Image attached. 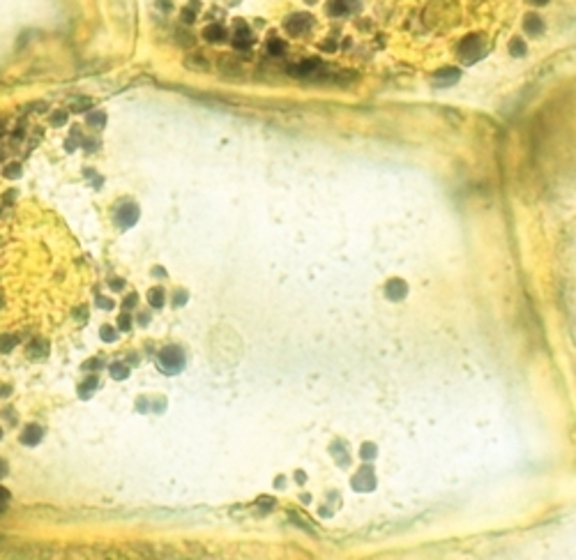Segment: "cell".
I'll return each mask as SVG.
<instances>
[{
  "instance_id": "1",
  "label": "cell",
  "mask_w": 576,
  "mask_h": 560,
  "mask_svg": "<svg viewBox=\"0 0 576 560\" xmlns=\"http://www.w3.org/2000/svg\"><path fill=\"white\" fill-rule=\"evenodd\" d=\"M182 367H185V353H182V348L166 346L162 353H159V369H162L164 374L175 376V374L182 371Z\"/></svg>"
},
{
  "instance_id": "2",
  "label": "cell",
  "mask_w": 576,
  "mask_h": 560,
  "mask_svg": "<svg viewBox=\"0 0 576 560\" xmlns=\"http://www.w3.org/2000/svg\"><path fill=\"white\" fill-rule=\"evenodd\" d=\"M482 55H484V44L479 37H466L461 42V46H459V58L463 62H475Z\"/></svg>"
},
{
  "instance_id": "3",
  "label": "cell",
  "mask_w": 576,
  "mask_h": 560,
  "mask_svg": "<svg viewBox=\"0 0 576 560\" xmlns=\"http://www.w3.org/2000/svg\"><path fill=\"white\" fill-rule=\"evenodd\" d=\"M136 219H138V205L131 201H125L122 205L118 207V213H115V224H118L120 229H129V226H134Z\"/></svg>"
},
{
  "instance_id": "4",
  "label": "cell",
  "mask_w": 576,
  "mask_h": 560,
  "mask_svg": "<svg viewBox=\"0 0 576 560\" xmlns=\"http://www.w3.org/2000/svg\"><path fill=\"white\" fill-rule=\"evenodd\" d=\"M311 17L309 14H305V12H300V14H291V17L283 21V26H286V30L291 35H302V33H307L311 28Z\"/></svg>"
},
{
  "instance_id": "5",
  "label": "cell",
  "mask_w": 576,
  "mask_h": 560,
  "mask_svg": "<svg viewBox=\"0 0 576 560\" xmlns=\"http://www.w3.org/2000/svg\"><path fill=\"white\" fill-rule=\"evenodd\" d=\"M251 44H254V37H251L249 28L245 23H238L235 26V35H233V46L235 49H249Z\"/></svg>"
},
{
  "instance_id": "6",
  "label": "cell",
  "mask_w": 576,
  "mask_h": 560,
  "mask_svg": "<svg viewBox=\"0 0 576 560\" xmlns=\"http://www.w3.org/2000/svg\"><path fill=\"white\" fill-rule=\"evenodd\" d=\"M459 77H461V72H459L457 67H445V69L436 72L434 83L436 86H452V83L459 81Z\"/></svg>"
},
{
  "instance_id": "7",
  "label": "cell",
  "mask_w": 576,
  "mask_h": 560,
  "mask_svg": "<svg viewBox=\"0 0 576 560\" xmlns=\"http://www.w3.org/2000/svg\"><path fill=\"white\" fill-rule=\"evenodd\" d=\"M385 293L390 300H401L403 295L408 293V286H406V282H401V279H392V282H387Z\"/></svg>"
},
{
  "instance_id": "8",
  "label": "cell",
  "mask_w": 576,
  "mask_h": 560,
  "mask_svg": "<svg viewBox=\"0 0 576 560\" xmlns=\"http://www.w3.org/2000/svg\"><path fill=\"white\" fill-rule=\"evenodd\" d=\"M203 37H205L207 42H212V44L224 42V39H226V28H224L222 23H210V26L203 30Z\"/></svg>"
},
{
  "instance_id": "9",
  "label": "cell",
  "mask_w": 576,
  "mask_h": 560,
  "mask_svg": "<svg viewBox=\"0 0 576 560\" xmlns=\"http://www.w3.org/2000/svg\"><path fill=\"white\" fill-rule=\"evenodd\" d=\"M321 67V62L318 60H305V62H300V65H293L291 67V74L293 77H311L316 69Z\"/></svg>"
},
{
  "instance_id": "10",
  "label": "cell",
  "mask_w": 576,
  "mask_h": 560,
  "mask_svg": "<svg viewBox=\"0 0 576 560\" xmlns=\"http://www.w3.org/2000/svg\"><path fill=\"white\" fill-rule=\"evenodd\" d=\"M42 441V429L37 425H28L21 434V443L23 445H37Z\"/></svg>"
},
{
  "instance_id": "11",
  "label": "cell",
  "mask_w": 576,
  "mask_h": 560,
  "mask_svg": "<svg viewBox=\"0 0 576 560\" xmlns=\"http://www.w3.org/2000/svg\"><path fill=\"white\" fill-rule=\"evenodd\" d=\"M523 26H526V33H530V35H542V30H544V23L537 14H528Z\"/></svg>"
},
{
  "instance_id": "12",
  "label": "cell",
  "mask_w": 576,
  "mask_h": 560,
  "mask_svg": "<svg viewBox=\"0 0 576 560\" xmlns=\"http://www.w3.org/2000/svg\"><path fill=\"white\" fill-rule=\"evenodd\" d=\"M185 65L189 67V69H196V72H205L207 69V60L203 58V55H187L185 58Z\"/></svg>"
},
{
  "instance_id": "13",
  "label": "cell",
  "mask_w": 576,
  "mask_h": 560,
  "mask_svg": "<svg viewBox=\"0 0 576 560\" xmlns=\"http://www.w3.org/2000/svg\"><path fill=\"white\" fill-rule=\"evenodd\" d=\"M148 302L155 307V309H162L164 302H166V293H164L162 289H153V291H148Z\"/></svg>"
},
{
  "instance_id": "14",
  "label": "cell",
  "mask_w": 576,
  "mask_h": 560,
  "mask_svg": "<svg viewBox=\"0 0 576 560\" xmlns=\"http://www.w3.org/2000/svg\"><path fill=\"white\" fill-rule=\"evenodd\" d=\"M109 371H111V378H115V381H125L127 376H129V367H125L122 362H113L109 367Z\"/></svg>"
},
{
  "instance_id": "15",
  "label": "cell",
  "mask_w": 576,
  "mask_h": 560,
  "mask_svg": "<svg viewBox=\"0 0 576 560\" xmlns=\"http://www.w3.org/2000/svg\"><path fill=\"white\" fill-rule=\"evenodd\" d=\"M88 125L95 127V129H102V127L106 125V113H104V111H93V113H88Z\"/></svg>"
},
{
  "instance_id": "16",
  "label": "cell",
  "mask_w": 576,
  "mask_h": 560,
  "mask_svg": "<svg viewBox=\"0 0 576 560\" xmlns=\"http://www.w3.org/2000/svg\"><path fill=\"white\" fill-rule=\"evenodd\" d=\"M219 69H222L224 74H242V67H240L238 62H233L231 58L219 60Z\"/></svg>"
},
{
  "instance_id": "17",
  "label": "cell",
  "mask_w": 576,
  "mask_h": 560,
  "mask_svg": "<svg viewBox=\"0 0 576 560\" xmlns=\"http://www.w3.org/2000/svg\"><path fill=\"white\" fill-rule=\"evenodd\" d=\"M283 49H286V44H283L279 37H270V39H267V53H270V55H281Z\"/></svg>"
},
{
  "instance_id": "18",
  "label": "cell",
  "mask_w": 576,
  "mask_h": 560,
  "mask_svg": "<svg viewBox=\"0 0 576 560\" xmlns=\"http://www.w3.org/2000/svg\"><path fill=\"white\" fill-rule=\"evenodd\" d=\"M348 10H350L348 0H332L330 3V14H334V17H341V14H346Z\"/></svg>"
},
{
  "instance_id": "19",
  "label": "cell",
  "mask_w": 576,
  "mask_h": 560,
  "mask_svg": "<svg viewBox=\"0 0 576 560\" xmlns=\"http://www.w3.org/2000/svg\"><path fill=\"white\" fill-rule=\"evenodd\" d=\"M510 53L517 55V58H523V55H526V44H523L521 37H514L510 42Z\"/></svg>"
},
{
  "instance_id": "20",
  "label": "cell",
  "mask_w": 576,
  "mask_h": 560,
  "mask_svg": "<svg viewBox=\"0 0 576 560\" xmlns=\"http://www.w3.org/2000/svg\"><path fill=\"white\" fill-rule=\"evenodd\" d=\"M95 387H97V378H88V381L83 383L81 387H79V397H81V399H88V397H90V392H93Z\"/></svg>"
},
{
  "instance_id": "21",
  "label": "cell",
  "mask_w": 576,
  "mask_h": 560,
  "mask_svg": "<svg viewBox=\"0 0 576 560\" xmlns=\"http://www.w3.org/2000/svg\"><path fill=\"white\" fill-rule=\"evenodd\" d=\"M30 358H44L46 355V341H33V346H30Z\"/></svg>"
},
{
  "instance_id": "22",
  "label": "cell",
  "mask_w": 576,
  "mask_h": 560,
  "mask_svg": "<svg viewBox=\"0 0 576 560\" xmlns=\"http://www.w3.org/2000/svg\"><path fill=\"white\" fill-rule=\"evenodd\" d=\"M99 337H102V339H104V341H106V343H109V341L113 343L115 339H118V332H115V327H111V325H104V327H102V332H99Z\"/></svg>"
},
{
  "instance_id": "23",
  "label": "cell",
  "mask_w": 576,
  "mask_h": 560,
  "mask_svg": "<svg viewBox=\"0 0 576 560\" xmlns=\"http://www.w3.org/2000/svg\"><path fill=\"white\" fill-rule=\"evenodd\" d=\"M118 330H122V332L131 330V316L127 314V311H122V314L118 316Z\"/></svg>"
},
{
  "instance_id": "24",
  "label": "cell",
  "mask_w": 576,
  "mask_h": 560,
  "mask_svg": "<svg viewBox=\"0 0 576 560\" xmlns=\"http://www.w3.org/2000/svg\"><path fill=\"white\" fill-rule=\"evenodd\" d=\"M14 346H17V339L14 337H0V351L3 353H10Z\"/></svg>"
},
{
  "instance_id": "25",
  "label": "cell",
  "mask_w": 576,
  "mask_h": 560,
  "mask_svg": "<svg viewBox=\"0 0 576 560\" xmlns=\"http://www.w3.org/2000/svg\"><path fill=\"white\" fill-rule=\"evenodd\" d=\"M93 106V102L90 99H71V109L74 111H86Z\"/></svg>"
},
{
  "instance_id": "26",
  "label": "cell",
  "mask_w": 576,
  "mask_h": 560,
  "mask_svg": "<svg viewBox=\"0 0 576 560\" xmlns=\"http://www.w3.org/2000/svg\"><path fill=\"white\" fill-rule=\"evenodd\" d=\"M3 173H5V178H19V175H21V166H19V164H10Z\"/></svg>"
},
{
  "instance_id": "27",
  "label": "cell",
  "mask_w": 576,
  "mask_h": 560,
  "mask_svg": "<svg viewBox=\"0 0 576 560\" xmlns=\"http://www.w3.org/2000/svg\"><path fill=\"white\" fill-rule=\"evenodd\" d=\"M51 122H53V125H58V127L65 125V122H67V113H65V111H55L53 118H51Z\"/></svg>"
},
{
  "instance_id": "28",
  "label": "cell",
  "mask_w": 576,
  "mask_h": 560,
  "mask_svg": "<svg viewBox=\"0 0 576 560\" xmlns=\"http://www.w3.org/2000/svg\"><path fill=\"white\" fill-rule=\"evenodd\" d=\"M194 17H196V10H194V7H187V10H182V21H185V23H194Z\"/></svg>"
},
{
  "instance_id": "29",
  "label": "cell",
  "mask_w": 576,
  "mask_h": 560,
  "mask_svg": "<svg viewBox=\"0 0 576 560\" xmlns=\"http://www.w3.org/2000/svg\"><path fill=\"white\" fill-rule=\"evenodd\" d=\"M185 302H187V293L185 291H178V293H175V300H173V307H182Z\"/></svg>"
},
{
  "instance_id": "30",
  "label": "cell",
  "mask_w": 576,
  "mask_h": 560,
  "mask_svg": "<svg viewBox=\"0 0 576 560\" xmlns=\"http://www.w3.org/2000/svg\"><path fill=\"white\" fill-rule=\"evenodd\" d=\"M136 302H138V295H136V293H131V295H127V298H125V302H122V307H125V309L129 311V307H134Z\"/></svg>"
},
{
  "instance_id": "31",
  "label": "cell",
  "mask_w": 576,
  "mask_h": 560,
  "mask_svg": "<svg viewBox=\"0 0 576 560\" xmlns=\"http://www.w3.org/2000/svg\"><path fill=\"white\" fill-rule=\"evenodd\" d=\"M97 307H102V309H113V300L97 298Z\"/></svg>"
},
{
  "instance_id": "32",
  "label": "cell",
  "mask_w": 576,
  "mask_h": 560,
  "mask_svg": "<svg viewBox=\"0 0 576 560\" xmlns=\"http://www.w3.org/2000/svg\"><path fill=\"white\" fill-rule=\"evenodd\" d=\"M10 501V491L5 489V486H0V510H3V505Z\"/></svg>"
},
{
  "instance_id": "33",
  "label": "cell",
  "mask_w": 576,
  "mask_h": 560,
  "mask_svg": "<svg viewBox=\"0 0 576 560\" xmlns=\"http://www.w3.org/2000/svg\"><path fill=\"white\" fill-rule=\"evenodd\" d=\"M109 284H111V286H113L115 291H122V289H125V282H122V279H111Z\"/></svg>"
},
{
  "instance_id": "34",
  "label": "cell",
  "mask_w": 576,
  "mask_h": 560,
  "mask_svg": "<svg viewBox=\"0 0 576 560\" xmlns=\"http://www.w3.org/2000/svg\"><path fill=\"white\" fill-rule=\"evenodd\" d=\"M153 272H155V277H166V270H164V267H153Z\"/></svg>"
},
{
  "instance_id": "35",
  "label": "cell",
  "mask_w": 576,
  "mask_h": 560,
  "mask_svg": "<svg viewBox=\"0 0 576 560\" xmlns=\"http://www.w3.org/2000/svg\"><path fill=\"white\" fill-rule=\"evenodd\" d=\"M159 7H164V10H171V0H159Z\"/></svg>"
},
{
  "instance_id": "36",
  "label": "cell",
  "mask_w": 576,
  "mask_h": 560,
  "mask_svg": "<svg viewBox=\"0 0 576 560\" xmlns=\"http://www.w3.org/2000/svg\"><path fill=\"white\" fill-rule=\"evenodd\" d=\"M528 3H530V5H546L549 0H528Z\"/></svg>"
},
{
  "instance_id": "37",
  "label": "cell",
  "mask_w": 576,
  "mask_h": 560,
  "mask_svg": "<svg viewBox=\"0 0 576 560\" xmlns=\"http://www.w3.org/2000/svg\"><path fill=\"white\" fill-rule=\"evenodd\" d=\"M334 46H337V44H334V42H325V44H323V49H327V51H330V49H334Z\"/></svg>"
},
{
  "instance_id": "38",
  "label": "cell",
  "mask_w": 576,
  "mask_h": 560,
  "mask_svg": "<svg viewBox=\"0 0 576 560\" xmlns=\"http://www.w3.org/2000/svg\"><path fill=\"white\" fill-rule=\"evenodd\" d=\"M148 321H150V316L143 314V316H141V325H148Z\"/></svg>"
},
{
  "instance_id": "39",
  "label": "cell",
  "mask_w": 576,
  "mask_h": 560,
  "mask_svg": "<svg viewBox=\"0 0 576 560\" xmlns=\"http://www.w3.org/2000/svg\"><path fill=\"white\" fill-rule=\"evenodd\" d=\"M224 3H226V5H238L240 0H224Z\"/></svg>"
},
{
  "instance_id": "40",
  "label": "cell",
  "mask_w": 576,
  "mask_h": 560,
  "mask_svg": "<svg viewBox=\"0 0 576 560\" xmlns=\"http://www.w3.org/2000/svg\"><path fill=\"white\" fill-rule=\"evenodd\" d=\"M0 134H3V122H0Z\"/></svg>"
},
{
  "instance_id": "41",
  "label": "cell",
  "mask_w": 576,
  "mask_h": 560,
  "mask_svg": "<svg viewBox=\"0 0 576 560\" xmlns=\"http://www.w3.org/2000/svg\"><path fill=\"white\" fill-rule=\"evenodd\" d=\"M0 438H3V429H0Z\"/></svg>"
}]
</instances>
